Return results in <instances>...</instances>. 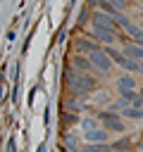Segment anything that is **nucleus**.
I'll use <instances>...</instances> for the list:
<instances>
[{"instance_id": "obj_5", "label": "nucleus", "mask_w": 143, "mask_h": 152, "mask_svg": "<svg viewBox=\"0 0 143 152\" xmlns=\"http://www.w3.org/2000/svg\"><path fill=\"white\" fill-rule=\"evenodd\" d=\"M93 21H95V26L114 28V19H110V17H107V14H102V12H95V14H93Z\"/></svg>"}, {"instance_id": "obj_7", "label": "nucleus", "mask_w": 143, "mask_h": 152, "mask_svg": "<svg viewBox=\"0 0 143 152\" xmlns=\"http://www.w3.org/2000/svg\"><path fill=\"white\" fill-rule=\"evenodd\" d=\"M124 116H129V119H141V116H143V107H141V104L126 107V109H124Z\"/></svg>"}, {"instance_id": "obj_14", "label": "nucleus", "mask_w": 143, "mask_h": 152, "mask_svg": "<svg viewBox=\"0 0 143 152\" xmlns=\"http://www.w3.org/2000/svg\"><path fill=\"white\" fill-rule=\"evenodd\" d=\"M7 152H17V145H14V138H10V142H7Z\"/></svg>"}, {"instance_id": "obj_1", "label": "nucleus", "mask_w": 143, "mask_h": 152, "mask_svg": "<svg viewBox=\"0 0 143 152\" xmlns=\"http://www.w3.org/2000/svg\"><path fill=\"white\" fill-rule=\"evenodd\" d=\"M88 57H91L88 62H91V64H95L100 71H107V69H110V57H107V52H102V50H98V48H95V50H91V52H88Z\"/></svg>"}, {"instance_id": "obj_12", "label": "nucleus", "mask_w": 143, "mask_h": 152, "mask_svg": "<svg viewBox=\"0 0 143 152\" xmlns=\"http://www.w3.org/2000/svg\"><path fill=\"white\" fill-rule=\"evenodd\" d=\"M76 48H79V50H83V52L95 50V45H93V43H88V40H79V43H76Z\"/></svg>"}, {"instance_id": "obj_9", "label": "nucleus", "mask_w": 143, "mask_h": 152, "mask_svg": "<svg viewBox=\"0 0 143 152\" xmlns=\"http://www.w3.org/2000/svg\"><path fill=\"white\" fill-rule=\"evenodd\" d=\"M79 152H112L110 145H88V147H81Z\"/></svg>"}, {"instance_id": "obj_4", "label": "nucleus", "mask_w": 143, "mask_h": 152, "mask_svg": "<svg viewBox=\"0 0 143 152\" xmlns=\"http://www.w3.org/2000/svg\"><path fill=\"white\" fill-rule=\"evenodd\" d=\"M93 33H95V36H98L100 40H107V43L117 38V33H114V28H105V26H95V28H93Z\"/></svg>"}, {"instance_id": "obj_18", "label": "nucleus", "mask_w": 143, "mask_h": 152, "mask_svg": "<svg viewBox=\"0 0 143 152\" xmlns=\"http://www.w3.org/2000/svg\"><path fill=\"white\" fill-rule=\"evenodd\" d=\"M141 97H143V90H141Z\"/></svg>"}, {"instance_id": "obj_13", "label": "nucleus", "mask_w": 143, "mask_h": 152, "mask_svg": "<svg viewBox=\"0 0 143 152\" xmlns=\"http://www.w3.org/2000/svg\"><path fill=\"white\" fill-rule=\"evenodd\" d=\"M74 64H76L79 69H88V64H91V62H88V59H83V57H74Z\"/></svg>"}, {"instance_id": "obj_8", "label": "nucleus", "mask_w": 143, "mask_h": 152, "mask_svg": "<svg viewBox=\"0 0 143 152\" xmlns=\"http://www.w3.org/2000/svg\"><path fill=\"white\" fill-rule=\"evenodd\" d=\"M105 131H91V133H86V140H91V142H105Z\"/></svg>"}, {"instance_id": "obj_6", "label": "nucleus", "mask_w": 143, "mask_h": 152, "mask_svg": "<svg viewBox=\"0 0 143 152\" xmlns=\"http://www.w3.org/2000/svg\"><path fill=\"white\" fill-rule=\"evenodd\" d=\"M126 57H131L133 62H136V59H143V48H141V45H133V43H131V45L126 48Z\"/></svg>"}, {"instance_id": "obj_2", "label": "nucleus", "mask_w": 143, "mask_h": 152, "mask_svg": "<svg viewBox=\"0 0 143 152\" xmlns=\"http://www.w3.org/2000/svg\"><path fill=\"white\" fill-rule=\"evenodd\" d=\"M107 57H112L117 64H122V66H124V69H129V71H136V69H138V64H136L133 59H126L124 55H119V52H117V50H112V48L107 50Z\"/></svg>"}, {"instance_id": "obj_17", "label": "nucleus", "mask_w": 143, "mask_h": 152, "mask_svg": "<svg viewBox=\"0 0 143 152\" xmlns=\"http://www.w3.org/2000/svg\"><path fill=\"white\" fill-rule=\"evenodd\" d=\"M138 69H141V71H143V64H141V66H138Z\"/></svg>"}, {"instance_id": "obj_16", "label": "nucleus", "mask_w": 143, "mask_h": 152, "mask_svg": "<svg viewBox=\"0 0 143 152\" xmlns=\"http://www.w3.org/2000/svg\"><path fill=\"white\" fill-rule=\"evenodd\" d=\"M38 152H45V145H38Z\"/></svg>"}, {"instance_id": "obj_10", "label": "nucleus", "mask_w": 143, "mask_h": 152, "mask_svg": "<svg viewBox=\"0 0 143 152\" xmlns=\"http://www.w3.org/2000/svg\"><path fill=\"white\" fill-rule=\"evenodd\" d=\"M117 86H119L122 93H124V90H131V88H133V78H131V76H124V78H119Z\"/></svg>"}, {"instance_id": "obj_11", "label": "nucleus", "mask_w": 143, "mask_h": 152, "mask_svg": "<svg viewBox=\"0 0 143 152\" xmlns=\"http://www.w3.org/2000/svg\"><path fill=\"white\" fill-rule=\"evenodd\" d=\"M129 147H131V140H126V138L112 145V150H114V152H119V150H129Z\"/></svg>"}, {"instance_id": "obj_19", "label": "nucleus", "mask_w": 143, "mask_h": 152, "mask_svg": "<svg viewBox=\"0 0 143 152\" xmlns=\"http://www.w3.org/2000/svg\"><path fill=\"white\" fill-rule=\"evenodd\" d=\"M141 147H143V145H141Z\"/></svg>"}, {"instance_id": "obj_15", "label": "nucleus", "mask_w": 143, "mask_h": 152, "mask_svg": "<svg viewBox=\"0 0 143 152\" xmlns=\"http://www.w3.org/2000/svg\"><path fill=\"white\" fill-rule=\"evenodd\" d=\"M136 43H138V45L143 48V36H141V38H136Z\"/></svg>"}, {"instance_id": "obj_3", "label": "nucleus", "mask_w": 143, "mask_h": 152, "mask_svg": "<svg viewBox=\"0 0 143 152\" xmlns=\"http://www.w3.org/2000/svg\"><path fill=\"white\" fill-rule=\"evenodd\" d=\"M100 119L107 124V128H112V131H117V133H122V131H124V124L119 121V116H112V114L102 112V114H100Z\"/></svg>"}]
</instances>
